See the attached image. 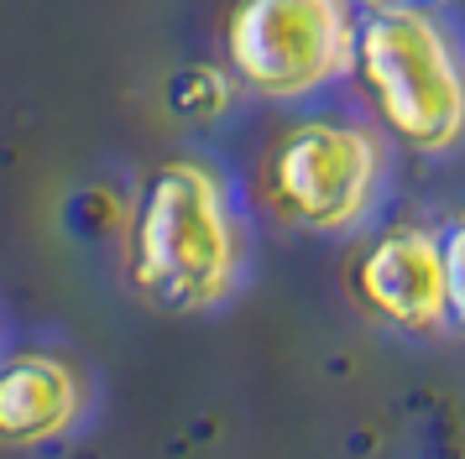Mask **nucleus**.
I'll use <instances>...</instances> for the list:
<instances>
[{"label": "nucleus", "mask_w": 465, "mask_h": 459, "mask_svg": "<svg viewBox=\"0 0 465 459\" xmlns=\"http://www.w3.org/2000/svg\"><path fill=\"white\" fill-rule=\"evenodd\" d=\"M361 16L351 0H235L225 16V63L262 100H309L356 73Z\"/></svg>", "instance_id": "obj_3"}, {"label": "nucleus", "mask_w": 465, "mask_h": 459, "mask_svg": "<svg viewBox=\"0 0 465 459\" xmlns=\"http://www.w3.org/2000/svg\"><path fill=\"white\" fill-rule=\"evenodd\" d=\"M351 292L371 318L398 334L444 329V250L440 230L392 225L351 261Z\"/></svg>", "instance_id": "obj_5"}, {"label": "nucleus", "mask_w": 465, "mask_h": 459, "mask_svg": "<svg viewBox=\"0 0 465 459\" xmlns=\"http://www.w3.org/2000/svg\"><path fill=\"white\" fill-rule=\"evenodd\" d=\"M84 417V371L53 350L0 360V444L37 449L64 438Z\"/></svg>", "instance_id": "obj_6"}, {"label": "nucleus", "mask_w": 465, "mask_h": 459, "mask_svg": "<svg viewBox=\"0 0 465 459\" xmlns=\"http://www.w3.org/2000/svg\"><path fill=\"white\" fill-rule=\"evenodd\" d=\"M387 146L361 121H298L267 151V199L298 230L345 235L381 199Z\"/></svg>", "instance_id": "obj_4"}, {"label": "nucleus", "mask_w": 465, "mask_h": 459, "mask_svg": "<svg viewBox=\"0 0 465 459\" xmlns=\"http://www.w3.org/2000/svg\"><path fill=\"white\" fill-rule=\"evenodd\" d=\"M356 11H440L444 0H351Z\"/></svg>", "instance_id": "obj_8"}, {"label": "nucleus", "mask_w": 465, "mask_h": 459, "mask_svg": "<svg viewBox=\"0 0 465 459\" xmlns=\"http://www.w3.org/2000/svg\"><path fill=\"white\" fill-rule=\"evenodd\" d=\"M246 271V225L204 157L152 167L126 225V282L157 313L220 308Z\"/></svg>", "instance_id": "obj_1"}, {"label": "nucleus", "mask_w": 465, "mask_h": 459, "mask_svg": "<svg viewBox=\"0 0 465 459\" xmlns=\"http://www.w3.org/2000/svg\"><path fill=\"white\" fill-rule=\"evenodd\" d=\"M356 79L408 151L444 157L465 142V53L440 11H366Z\"/></svg>", "instance_id": "obj_2"}, {"label": "nucleus", "mask_w": 465, "mask_h": 459, "mask_svg": "<svg viewBox=\"0 0 465 459\" xmlns=\"http://www.w3.org/2000/svg\"><path fill=\"white\" fill-rule=\"evenodd\" d=\"M440 250H444V329L465 339V209H455L440 225Z\"/></svg>", "instance_id": "obj_7"}]
</instances>
